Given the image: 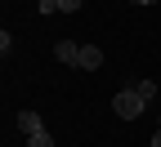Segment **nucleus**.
Here are the masks:
<instances>
[{
  "mask_svg": "<svg viewBox=\"0 0 161 147\" xmlns=\"http://www.w3.org/2000/svg\"><path fill=\"white\" fill-rule=\"evenodd\" d=\"M134 89H139V94H143V98H152V94H157V80H152V76H143V80H139V85H134Z\"/></svg>",
  "mask_w": 161,
  "mask_h": 147,
  "instance_id": "39448f33",
  "label": "nucleus"
},
{
  "mask_svg": "<svg viewBox=\"0 0 161 147\" xmlns=\"http://www.w3.org/2000/svg\"><path fill=\"white\" fill-rule=\"evenodd\" d=\"M27 147H54V138L40 129V134H31V138H27Z\"/></svg>",
  "mask_w": 161,
  "mask_h": 147,
  "instance_id": "423d86ee",
  "label": "nucleus"
},
{
  "mask_svg": "<svg viewBox=\"0 0 161 147\" xmlns=\"http://www.w3.org/2000/svg\"><path fill=\"white\" fill-rule=\"evenodd\" d=\"M18 129H23L27 138H31V134H40V116H36V112H18Z\"/></svg>",
  "mask_w": 161,
  "mask_h": 147,
  "instance_id": "20e7f679",
  "label": "nucleus"
},
{
  "mask_svg": "<svg viewBox=\"0 0 161 147\" xmlns=\"http://www.w3.org/2000/svg\"><path fill=\"white\" fill-rule=\"evenodd\" d=\"M54 58H58V62H72V67H80V45H76V40H58V45H54Z\"/></svg>",
  "mask_w": 161,
  "mask_h": 147,
  "instance_id": "f03ea898",
  "label": "nucleus"
},
{
  "mask_svg": "<svg viewBox=\"0 0 161 147\" xmlns=\"http://www.w3.org/2000/svg\"><path fill=\"white\" fill-rule=\"evenodd\" d=\"M112 107H116V116H121V120H139V116L148 112V98L139 94V89H116Z\"/></svg>",
  "mask_w": 161,
  "mask_h": 147,
  "instance_id": "f257e3e1",
  "label": "nucleus"
},
{
  "mask_svg": "<svg viewBox=\"0 0 161 147\" xmlns=\"http://www.w3.org/2000/svg\"><path fill=\"white\" fill-rule=\"evenodd\" d=\"M80 5H85V0H58V9H63V13H76Z\"/></svg>",
  "mask_w": 161,
  "mask_h": 147,
  "instance_id": "0eeeda50",
  "label": "nucleus"
},
{
  "mask_svg": "<svg viewBox=\"0 0 161 147\" xmlns=\"http://www.w3.org/2000/svg\"><path fill=\"white\" fill-rule=\"evenodd\" d=\"M139 5H152V0H139Z\"/></svg>",
  "mask_w": 161,
  "mask_h": 147,
  "instance_id": "9d476101",
  "label": "nucleus"
},
{
  "mask_svg": "<svg viewBox=\"0 0 161 147\" xmlns=\"http://www.w3.org/2000/svg\"><path fill=\"white\" fill-rule=\"evenodd\" d=\"M36 9H40V13H58V0H40Z\"/></svg>",
  "mask_w": 161,
  "mask_h": 147,
  "instance_id": "6e6552de",
  "label": "nucleus"
},
{
  "mask_svg": "<svg viewBox=\"0 0 161 147\" xmlns=\"http://www.w3.org/2000/svg\"><path fill=\"white\" fill-rule=\"evenodd\" d=\"M152 147H161V129H157V134H152Z\"/></svg>",
  "mask_w": 161,
  "mask_h": 147,
  "instance_id": "1a4fd4ad",
  "label": "nucleus"
},
{
  "mask_svg": "<svg viewBox=\"0 0 161 147\" xmlns=\"http://www.w3.org/2000/svg\"><path fill=\"white\" fill-rule=\"evenodd\" d=\"M103 67V49L98 45H80V71H98Z\"/></svg>",
  "mask_w": 161,
  "mask_h": 147,
  "instance_id": "7ed1b4c3",
  "label": "nucleus"
}]
</instances>
